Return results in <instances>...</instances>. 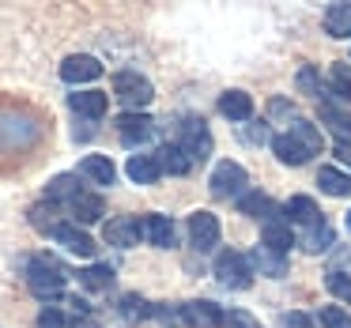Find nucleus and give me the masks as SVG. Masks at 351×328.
Instances as JSON below:
<instances>
[{"mask_svg":"<svg viewBox=\"0 0 351 328\" xmlns=\"http://www.w3.org/2000/svg\"><path fill=\"white\" fill-rule=\"evenodd\" d=\"M27 287L42 302H57L64 294V268L53 257H34L27 264Z\"/></svg>","mask_w":351,"mask_h":328,"instance_id":"1","label":"nucleus"},{"mask_svg":"<svg viewBox=\"0 0 351 328\" xmlns=\"http://www.w3.org/2000/svg\"><path fill=\"white\" fill-rule=\"evenodd\" d=\"M114 99L125 106V114H140V110L155 99V87H152V79H144L140 72H117L114 76Z\"/></svg>","mask_w":351,"mask_h":328,"instance_id":"2","label":"nucleus"},{"mask_svg":"<svg viewBox=\"0 0 351 328\" xmlns=\"http://www.w3.org/2000/svg\"><path fill=\"white\" fill-rule=\"evenodd\" d=\"M178 147L189 162H208L212 159V132H208L204 117H185L182 121V136H178Z\"/></svg>","mask_w":351,"mask_h":328,"instance_id":"3","label":"nucleus"},{"mask_svg":"<svg viewBox=\"0 0 351 328\" xmlns=\"http://www.w3.org/2000/svg\"><path fill=\"white\" fill-rule=\"evenodd\" d=\"M208 185H212V197H215V200H230V197H242V192H245V185H250V174H245L242 162L223 159L219 166L212 170Z\"/></svg>","mask_w":351,"mask_h":328,"instance_id":"4","label":"nucleus"},{"mask_svg":"<svg viewBox=\"0 0 351 328\" xmlns=\"http://www.w3.org/2000/svg\"><path fill=\"white\" fill-rule=\"evenodd\" d=\"M215 279H219L227 290H245L253 283V268H250V260H245L242 253L223 249L219 257H215Z\"/></svg>","mask_w":351,"mask_h":328,"instance_id":"5","label":"nucleus"},{"mask_svg":"<svg viewBox=\"0 0 351 328\" xmlns=\"http://www.w3.org/2000/svg\"><path fill=\"white\" fill-rule=\"evenodd\" d=\"M189 245L197 253H212L219 245V219L212 212H193L189 215Z\"/></svg>","mask_w":351,"mask_h":328,"instance_id":"6","label":"nucleus"},{"mask_svg":"<svg viewBox=\"0 0 351 328\" xmlns=\"http://www.w3.org/2000/svg\"><path fill=\"white\" fill-rule=\"evenodd\" d=\"M49 234H53V242L64 245L72 257H95V249H99V245H95V238L87 234V230H80L76 223H57Z\"/></svg>","mask_w":351,"mask_h":328,"instance_id":"7","label":"nucleus"},{"mask_svg":"<svg viewBox=\"0 0 351 328\" xmlns=\"http://www.w3.org/2000/svg\"><path fill=\"white\" fill-rule=\"evenodd\" d=\"M261 245H265L268 253H276V257H287V249L295 245V238H291V227L280 219V212H268L265 227H261Z\"/></svg>","mask_w":351,"mask_h":328,"instance_id":"8","label":"nucleus"},{"mask_svg":"<svg viewBox=\"0 0 351 328\" xmlns=\"http://www.w3.org/2000/svg\"><path fill=\"white\" fill-rule=\"evenodd\" d=\"M99 76H102V64H99V57H91V53H72L61 61L64 84H91V79H99Z\"/></svg>","mask_w":351,"mask_h":328,"instance_id":"9","label":"nucleus"},{"mask_svg":"<svg viewBox=\"0 0 351 328\" xmlns=\"http://www.w3.org/2000/svg\"><path fill=\"white\" fill-rule=\"evenodd\" d=\"M102 238L117 249H132V245H140V219L136 215H117L102 227Z\"/></svg>","mask_w":351,"mask_h":328,"instance_id":"10","label":"nucleus"},{"mask_svg":"<svg viewBox=\"0 0 351 328\" xmlns=\"http://www.w3.org/2000/svg\"><path fill=\"white\" fill-rule=\"evenodd\" d=\"M114 125H117V136H121V144H129V147L147 144V140H152V132H155V121H152L147 114H121Z\"/></svg>","mask_w":351,"mask_h":328,"instance_id":"11","label":"nucleus"},{"mask_svg":"<svg viewBox=\"0 0 351 328\" xmlns=\"http://www.w3.org/2000/svg\"><path fill=\"white\" fill-rule=\"evenodd\" d=\"M178 320H185V325H193V328H219L223 325V310L215 302L197 298V302H185L182 310H178Z\"/></svg>","mask_w":351,"mask_h":328,"instance_id":"12","label":"nucleus"},{"mask_svg":"<svg viewBox=\"0 0 351 328\" xmlns=\"http://www.w3.org/2000/svg\"><path fill=\"white\" fill-rule=\"evenodd\" d=\"M140 238H147V242L159 245V249H174L178 230H174V223H170V215H144V219H140Z\"/></svg>","mask_w":351,"mask_h":328,"instance_id":"13","label":"nucleus"},{"mask_svg":"<svg viewBox=\"0 0 351 328\" xmlns=\"http://www.w3.org/2000/svg\"><path fill=\"white\" fill-rule=\"evenodd\" d=\"M69 212H72V219H76V227H80V223L87 227V223H99V219H102L106 204H102L99 192H87V189H84V192H76V197L69 200Z\"/></svg>","mask_w":351,"mask_h":328,"instance_id":"14","label":"nucleus"},{"mask_svg":"<svg viewBox=\"0 0 351 328\" xmlns=\"http://www.w3.org/2000/svg\"><path fill=\"white\" fill-rule=\"evenodd\" d=\"M283 212H287V227L295 223V227H306V230H313V227H321V212H317V204H313L310 197H291L287 204H283Z\"/></svg>","mask_w":351,"mask_h":328,"instance_id":"15","label":"nucleus"},{"mask_svg":"<svg viewBox=\"0 0 351 328\" xmlns=\"http://www.w3.org/2000/svg\"><path fill=\"white\" fill-rule=\"evenodd\" d=\"M69 106L76 110L80 117H87V121H99V117L106 114L110 99L102 91H76V94H69Z\"/></svg>","mask_w":351,"mask_h":328,"instance_id":"16","label":"nucleus"},{"mask_svg":"<svg viewBox=\"0 0 351 328\" xmlns=\"http://www.w3.org/2000/svg\"><path fill=\"white\" fill-rule=\"evenodd\" d=\"M287 136L295 140V144L302 147L306 155H317L321 147H325V140H321V129H317L313 121H306V117H295V121H291Z\"/></svg>","mask_w":351,"mask_h":328,"instance_id":"17","label":"nucleus"},{"mask_svg":"<svg viewBox=\"0 0 351 328\" xmlns=\"http://www.w3.org/2000/svg\"><path fill=\"white\" fill-rule=\"evenodd\" d=\"M125 174H129V181H136V185H155L162 177V170H159V162H155V155H129Z\"/></svg>","mask_w":351,"mask_h":328,"instance_id":"18","label":"nucleus"},{"mask_svg":"<svg viewBox=\"0 0 351 328\" xmlns=\"http://www.w3.org/2000/svg\"><path fill=\"white\" fill-rule=\"evenodd\" d=\"M80 177H87V181H95V185H114L117 170H114V162H110L106 155H84Z\"/></svg>","mask_w":351,"mask_h":328,"instance_id":"19","label":"nucleus"},{"mask_svg":"<svg viewBox=\"0 0 351 328\" xmlns=\"http://www.w3.org/2000/svg\"><path fill=\"white\" fill-rule=\"evenodd\" d=\"M219 114L230 121H250L253 117V99L245 91H223L219 94Z\"/></svg>","mask_w":351,"mask_h":328,"instance_id":"20","label":"nucleus"},{"mask_svg":"<svg viewBox=\"0 0 351 328\" xmlns=\"http://www.w3.org/2000/svg\"><path fill=\"white\" fill-rule=\"evenodd\" d=\"M155 162H159L162 174H174V177H182V174H189V170H193V162L182 155V147H178V144H162L159 151H155Z\"/></svg>","mask_w":351,"mask_h":328,"instance_id":"21","label":"nucleus"},{"mask_svg":"<svg viewBox=\"0 0 351 328\" xmlns=\"http://www.w3.org/2000/svg\"><path fill=\"white\" fill-rule=\"evenodd\" d=\"M245 260H250V268H257L261 275H272V279L287 275V257H276V253L265 249V245H257V249H253V257H245Z\"/></svg>","mask_w":351,"mask_h":328,"instance_id":"22","label":"nucleus"},{"mask_svg":"<svg viewBox=\"0 0 351 328\" xmlns=\"http://www.w3.org/2000/svg\"><path fill=\"white\" fill-rule=\"evenodd\" d=\"M317 185L328 197H351V174H343V170H336V166H321Z\"/></svg>","mask_w":351,"mask_h":328,"instance_id":"23","label":"nucleus"},{"mask_svg":"<svg viewBox=\"0 0 351 328\" xmlns=\"http://www.w3.org/2000/svg\"><path fill=\"white\" fill-rule=\"evenodd\" d=\"M76 192H84V189H80V174H57L53 181L46 185V200H49V204H61V200H72Z\"/></svg>","mask_w":351,"mask_h":328,"instance_id":"24","label":"nucleus"},{"mask_svg":"<svg viewBox=\"0 0 351 328\" xmlns=\"http://www.w3.org/2000/svg\"><path fill=\"white\" fill-rule=\"evenodd\" d=\"M325 31L332 38H351V4H332L325 12Z\"/></svg>","mask_w":351,"mask_h":328,"instance_id":"25","label":"nucleus"},{"mask_svg":"<svg viewBox=\"0 0 351 328\" xmlns=\"http://www.w3.org/2000/svg\"><path fill=\"white\" fill-rule=\"evenodd\" d=\"M272 151H276V159H280L283 166H302V162L310 159V155H306L287 132H283V136H272Z\"/></svg>","mask_w":351,"mask_h":328,"instance_id":"26","label":"nucleus"},{"mask_svg":"<svg viewBox=\"0 0 351 328\" xmlns=\"http://www.w3.org/2000/svg\"><path fill=\"white\" fill-rule=\"evenodd\" d=\"M80 287L110 290V287H114V268H110V264H87L84 272H80Z\"/></svg>","mask_w":351,"mask_h":328,"instance_id":"27","label":"nucleus"},{"mask_svg":"<svg viewBox=\"0 0 351 328\" xmlns=\"http://www.w3.org/2000/svg\"><path fill=\"white\" fill-rule=\"evenodd\" d=\"M272 207H276V204H272V200H268L261 189L242 192V197H238V212H242V215H253V219H261V215L268 219V212H272Z\"/></svg>","mask_w":351,"mask_h":328,"instance_id":"28","label":"nucleus"},{"mask_svg":"<svg viewBox=\"0 0 351 328\" xmlns=\"http://www.w3.org/2000/svg\"><path fill=\"white\" fill-rule=\"evenodd\" d=\"M117 313H121L125 320H132V325H136V320H147V317H152V305H147L140 294H125L121 302H117Z\"/></svg>","mask_w":351,"mask_h":328,"instance_id":"29","label":"nucleus"},{"mask_svg":"<svg viewBox=\"0 0 351 328\" xmlns=\"http://www.w3.org/2000/svg\"><path fill=\"white\" fill-rule=\"evenodd\" d=\"M27 219H31V227H38V230H53L57 227V204H49V200H42V204H34L31 212H27Z\"/></svg>","mask_w":351,"mask_h":328,"instance_id":"30","label":"nucleus"},{"mask_svg":"<svg viewBox=\"0 0 351 328\" xmlns=\"http://www.w3.org/2000/svg\"><path fill=\"white\" fill-rule=\"evenodd\" d=\"M332 227H328V223H321V227H313L310 234H306V253H325V249H332Z\"/></svg>","mask_w":351,"mask_h":328,"instance_id":"31","label":"nucleus"},{"mask_svg":"<svg viewBox=\"0 0 351 328\" xmlns=\"http://www.w3.org/2000/svg\"><path fill=\"white\" fill-rule=\"evenodd\" d=\"M325 287H328V294H336L340 302H351V275L348 272L332 268V272L325 275Z\"/></svg>","mask_w":351,"mask_h":328,"instance_id":"32","label":"nucleus"},{"mask_svg":"<svg viewBox=\"0 0 351 328\" xmlns=\"http://www.w3.org/2000/svg\"><path fill=\"white\" fill-rule=\"evenodd\" d=\"M332 91L351 102V64H332Z\"/></svg>","mask_w":351,"mask_h":328,"instance_id":"33","label":"nucleus"},{"mask_svg":"<svg viewBox=\"0 0 351 328\" xmlns=\"http://www.w3.org/2000/svg\"><path fill=\"white\" fill-rule=\"evenodd\" d=\"M298 91L302 94H321V76H317L313 64H302V68H298Z\"/></svg>","mask_w":351,"mask_h":328,"instance_id":"34","label":"nucleus"},{"mask_svg":"<svg viewBox=\"0 0 351 328\" xmlns=\"http://www.w3.org/2000/svg\"><path fill=\"white\" fill-rule=\"evenodd\" d=\"M219 328H261V320L253 317V313H245V310H230V313H223Z\"/></svg>","mask_w":351,"mask_h":328,"instance_id":"35","label":"nucleus"},{"mask_svg":"<svg viewBox=\"0 0 351 328\" xmlns=\"http://www.w3.org/2000/svg\"><path fill=\"white\" fill-rule=\"evenodd\" d=\"M321 325L325 328H351V313H343L340 305H325L321 310Z\"/></svg>","mask_w":351,"mask_h":328,"instance_id":"36","label":"nucleus"},{"mask_svg":"<svg viewBox=\"0 0 351 328\" xmlns=\"http://www.w3.org/2000/svg\"><path fill=\"white\" fill-rule=\"evenodd\" d=\"M321 117H325V121L332 125L336 132H343V136H351V117H348V114H340L336 106H321Z\"/></svg>","mask_w":351,"mask_h":328,"instance_id":"37","label":"nucleus"},{"mask_svg":"<svg viewBox=\"0 0 351 328\" xmlns=\"http://www.w3.org/2000/svg\"><path fill=\"white\" fill-rule=\"evenodd\" d=\"M38 328H69V317H64V310H57V305H46V310L38 313Z\"/></svg>","mask_w":351,"mask_h":328,"instance_id":"38","label":"nucleus"},{"mask_svg":"<svg viewBox=\"0 0 351 328\" xmlns=\"http://www.w3.org/2000/svg\"><path fill=\"white\" fill-rule=\"evenodd\" d=\"M283 328H313V320L306 317V313H287V317H283Z\"/></svg>","mask_w":351,"mask_h":328,"instance_id":"39","label":"nucleus"},{"mask_svg":"<svg viewBox=\"0 0 351 328\" xmlns=\"http://www.w3.org/2000/svg\"><path fill=\"white\" fill-rule=\"evenodd\" d=\"M69 305H72V313H80V317H87V313H91V305H87L80 294H72V298H69Z\"/></svg>","mask_w":351,"mask_h":328,"instance_id":"40","label":"nucleus"},{"mask_svg":"<svg viewBox=\"0 0 351 328\" xmlns=\"http://www.w3.org/2000/svg\"><path fill=\"white\" fill-rule=\"evenodd\" d=\"M250 140H253V144H272V136H268L265 125H261V129H250Z\"/></svg>","mask_w":351,"mask_h":328,"instance_id":"41","label":"nucleus"},{"mask_svg":"<svg viewBox=\"0 0 351 328\" xmlns=\"http://www.w3.org/2000/svg\"><path fill=\"white\" fill-rule=\"evenodd\" d=\"M336 159L351 166V144H348V140H340V144H336Z\"/></svg>","mask_w":351,"mask_h":328,"instance_id":"42","label":"nucleus"},{"mask_svg":"<svg viewBox=\"0 0 351 328\" xmlns=\"http://www.w3.org/2000/svg\"><path fill=\"white\" fill-rule=\"evenodd\" d=\"M76 328H99V325H91V320H84V325H76Z\"/></svg>","mask_w":351,"mask_h":328,"instance_id":"43","label":"nucleus"},{"mask_svg":"<svg viewBox=\"0 0 351 328\" xmlns=\"http://www.w3.org/2000/svg\"><path fill=\"white\" fill-rule=\"evenodd\" d=\"M348 230H351V212H348Z\"/></svg>","mask_w":351,"mask_h":328,"instance_id":"44","label":"nucleus"}]
</instances>
